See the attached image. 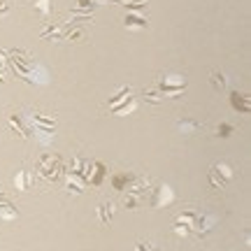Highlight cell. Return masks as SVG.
<instances>
[{
	"instance_id": "cell-2",
	"label": "cell",
	"mask_w": 251,
	"mask_h": 251,
	"mask_svg": "<svg viewBox=\"0 0 251 251\" xmlns=\"http://www.w3.org/2000/svg\"><path fill=\"white\" fill-rule=\"evenodd\" d=\"M126 26H140V28H144V26H147V21H142V19H135V17H126Z\"/></svg>"
},
{
	"instance_id": "cell-1",
	"label": "cell",
	"mask_w": 251,
	"mask_h": 251,
	"mask_svg": "<svg viewBox=\"0 0 251 251\" xmlns=\"http://www.w3.org/2000/svg\"><path fill=\"white\" fill-rule=\"evenodd\" d=\"M212 84H214L216 89H226V77L219 75V72H212Z\"/></svg>"
},
{
	"instance_id": "cell-3",
	"label": "cell",
	"mask_w": 251,
	"mask_h": 251,
	"mask_svg": "<svg viewBox=\"0 0 251 251\" xmlns=\"http://www.w3.org/2000/svg\"><path fill=\"white\" fill-rule=\"evenodd\" d=\"M37 9H40L42 14H45V12H49V0H40V2H37Z\"/></svg>"
},
{
	"instance_id": "cell-4",
	"label": "cell",
	"mask_w": 251,
	"mask_h": 251,
	"mask_svg": "<svg viewBox=\"0 0 251 251\" xmlns=\"http://www.w3.org/2000/svg\"><path fill=\"white\" fill-rule=\"evenodd\" d=\"M7 12H9V5L5 2V0H0V17H2V14H7Z\"/></svg>"
}]
</instances>
